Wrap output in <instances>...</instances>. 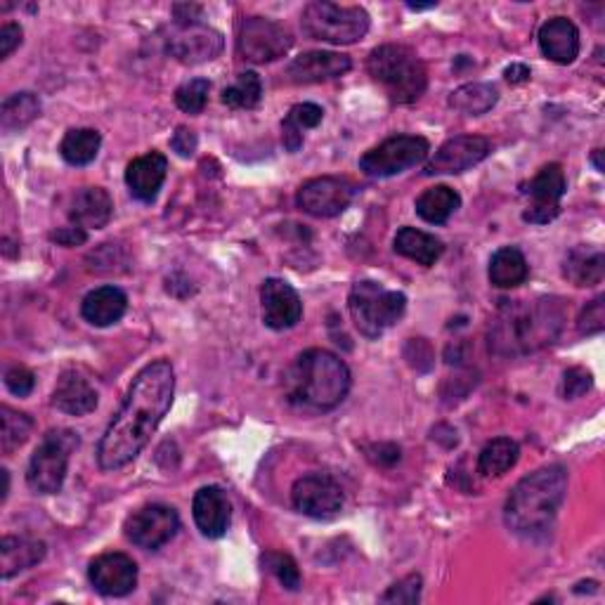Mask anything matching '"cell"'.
<instances>
[{
  "instance_id": "cell-1",
  "label": "cell",
  "mask_w": 605,
  "mask_h": 605,
  "mask_svg": "<svg viewBox=\"0 0 605 605\" xmlns=\"http://www.w3.org/2000/svg\"><path fill=\"white\" fill-rule=\"evenodd\" d=\"M173 395L176 371L168 360H157L139 371L98 445L102 471L123 469L137 459L173 405Z\"/></svg>"
},
{
  "instance_id": "cell-2",
  "label": "cell",
  "mask_w": 605,
  "mask_h": 605,
  "mask_svg": "<svg viewBox=\"0 0 605 605\" xmlns=\"http://www.w3.org/2000/svg\"><path fill=\"white\" fill-rule=\"evenodd\" d=\"M565 307L558 299L514 301L500 310L490 327V350L500 358H520L551 346L561 336Z\"/></svg>"
},
{
  "instance_id": "cell-3",
  "label": "cell",
  "mask_w": 605,
  "mask_h": 605,
  "mask_svg": "<svg viewBox=\"0 0 605 605\" xmlns=\"http://www.w3.org/2000/svg\"><path fill=\"white\" fill-rule=\"evenodd\" d=\"M350 383V369L338 355L324 348H310L287 369L284 397L301 412L324 414L346 400Z\"/></svg>"
},
{
  "instance_id": "cell-4",
  "label": "cell",
  "mask_w": 605,
  "mask_h": 605,
  "mask_svg": "<svg viewBox=\"0 0 605 605\" xmlns=\"http://www.w3.org/2000/svg\"><path fill=\"white\" fill-rule=\"evenodd\" d=\"M565 492L568 471L561 463H551V467L525 475L511 490L504 504V520L508 530L520 537L547 535L565 502Z\"/></svg>"
},
{
  "instance_id": "cell-5",
  "label": "cell",
  "mask_w": 605,
  "mask_h": 605,
  "mask_svg": "<svg viewBox=\"0 0 605 605\" xmlns=\"http://www.w3.org/2000/svg\"><path fill=\"white\" fill-rule=\"evenodd\" d=\"M367 71L395 104H412L426 92L428 71L407 45H379L367 59Z\"/></svg>"
},
{
  "instance_id": "cell-6",
  "label": "cell",
  "mask_w": 605,
  "mask_h": 605,
  "mask_svg": "<svg viewBox=\"0 0 605 605\" xmlns=\"http://www.w3.org/2000/svg\"><path fill=\"white\" fill-rule=\"evenodd\" d=\"M348 307L358 332L365 338L374 340L402 320L407 310V299L405 293L385 289L379 282H371V279H362L350 289Z\"/></svg>"
},
{
  "instance_id": "cell-7",
  "label": "cell",
  "mask_w": 605,
  "mask_h": 605,
  "mask_svg": "<svg viewBox=\"0 0 605 605\" xmlns=\"http://www.w3.org/2000/svg\"><path fill=\"white\" fill-rule=\"evenodd\" d=\"M301 29L310 41L352 45L367 36L369 12L360 5H336L313 0L301 14Z\"/></svg>"
},
{
  "instance_id": "cell-8",
  "label": "cell",
  "mask_w": 605,
  "mask_h": 605,
  "mask_svg": "<svg viewBox=\"0 0 605 605\" xmlns=\"http://www.w3.org/2000/svg\"><path fill=\"white\" fill-rule=\"evenodd\" d=\"M81 445L79 433L55 428L43 436L26 469V485L38 494H57L65 485L71 452Z\"/></svg>"
},
{
  "instance_id": "cell-9",
  "label": "cell",
  "mask_w": 605,
  "mask_h": 605,
  "mask_svg": "<svg viewBox=\"0 0 605 605\" xmlns=\"http://www.w3.org/2000/svg\"><path fill=\"white\" fill-rule=\"evenodd\" d=\"M428 152L430 145L422 135H393L365 154L360 159V170L369 178H393L424 164Z\"/></svg>"
},
{
  "instance_id": "cell-10",
  "label": "cell",
  "mask_w": 605,
  "mask_h": 605,
  "mask_svg": "<svg viewBox=\"0 0 605 605\" xmlns=\"http://www.w3.org/2000/svg\"><path fill=\"white\" fill-rule=\"evenodd\" d=\"M293 45L289 31L266 18H248L242 22L237 34V53L251 65H270L284 57Z\"/></svg>"
},
{
  "instance_id": "cell-11",
  "label": "cell",
  "mask_w": 605,
  "mask_h": 605,
  "mask_svg": "<svg viewBox=\"0 0 605 605\" xmlns=\"http://www.w3.org/2000/svg\"><path fill=\"white\" fill-rule=\"evenodd\" d=\"M123 530H126V537L135 547L145 551H159L178 535L180 516L173 506L147 504L128 516Z\"/></svg>"
},
{
  "instance_id": "cell-12",
  "label": "cell",
  "mask_w": 605,
  "mask_h": 605,
  "mask_svg": "<svg viewBox=\"0 0 605 605\" xmlns=\"http://www.w3.org/2000/svg\"><path fill=\"white\" fill-rule=\"evenodd\" d=\"M225 48L221 31L211 29L204 22L176 24L166 38V51L182 65H204L219 57Z\"/></svg>"
},
{
  "instance_id": "cell-13",
  "label": "cell",
  "mask_w": 605,
  "mask_h": 605,
  "mask_svg": "<svg viewBox=\"0 0 605 605\" xmlns=\"http://www.w3.org/2000/svg\"><path fill=\"white\" fill-rule=\"evenodd\" d=\"M291 504L307 518H334L344 508V490L327 473H307L293 483Z\"/></svg>"
},
{
  "instance_id": "cell-14",
  "label": "cell",
  "mask_w": 605,
  "mask_h": 605,
  "mask_svg": "<svg viewBox=\"0 0 605 605\" xmlns=\"http://www.w3.org/2000/svg\"><path fill=\"white\" fill-rule=\"evenodd\" d=\"M568 190L561 164H547L527 184L525 194L530 197V206L525 209L523 221L533 225H549L561 213V199Z\"/></svg>"
},
{
  "instance_id": "cell-15",
  "label": "cell",
  "mask_w": 605,
  "mask_h": 605,
  "mask_svg": "<svg viewBox=\"0 0 605 605\" xmlns=\"http://www.w3.org/2000/svg\"><path fill=\"white\" fill-rule=\"evenodd\" d=\"M492 152V143L483 135H457L438 147L433 159L426 164L424 176H457L467 173L480 161H485Z\"/></svg>"
},
{
  "instance_id": "cell-16",
  "label": "cell",
  "mask_w": 605,
  "mask_h": 605,
  "mask_svg": "<svg viewBox=\"0 0 605 605\" xmlns=\"http://www.w3.org/2000/svg\"><path fill=\"white\" fill-rule=\"evenodd\" d=\"M352 194L355 188L348 180L322 176L303 184L296 194V204L303 213L313 215V219H336V215L350 206Z\"/></svg>"
},
{
  "instance_id": "cell-17",
  "label": "cell",
  "mask_w": 605,
  "mask_h": 605,
  "mask_svg": "<svg viewBox=\"0 0 605 605\" xmlns=\"http://www.w3.org/2000/svg\"><path fill=\"white\" fill-rule=\"evenodd\" d=\"M88 580L107 598L128 596L137 586V565L126 553H102L90 563Z\"/></svg>"
},
{
  "instance_id": "cell-18",
  "label": "cell",
  "mask_w": 605,
  "mask_h": 605,
  "mask_svg": "<svg viewBox=\"0 0 605 605\" xmlns=\"http://www.w3.org/2000/svg\"><path fill=\"white\" fill-rule=\"evenodd\" d=\"M262 322L275 332L293 329L303 317V303L299 291L284 279H266L260 287Z\"/></svg>"
},
{
  "instance_id": "cell-19",
  "label": "cell",
  "mask_w": 605,
  "mask_h": 605,
  "mask_svg": "<svg viewBox=\"0 0 605 605\" xmlns=\"http://www.w3.org/2000/svg\"><path fill=\"white\" fill-rule=\"evenodd\" d=\"M352 67L348 55L329 53V51H313L303 53L287 67V79L296 86L322 83L346 76Z\"/></svg>"
},
{
  "instance_id": "cell-20",
  "label": "cell",
  "mask_w": 605,
  "mask_h": 605,
  "mask_svg": "<svg viewBox=\"0 0 605 605\" xmlns=\"http://www.w3.org/2000/svg\"><path fill=\"white\" fill-rule=\"evenodd\" d=\"M192 516L201 535L209 539H221L229 530L232 523V504L227 494L215 485L201 488L194 494Z\"/></svg>"
},
{
  "instance_id": "cell-21",
  "label": "cell",
  "mask_w": 605,
  "mask_h": 605,
  "mask_svg": "<svg viewBox=\"0 0 605 605\" xmlns=\"http://www.w3.org/2000/svg\"><path fill=\"white\" fill-rule=\"evenodd\" d=\"M168 173V159L161 152H147L143 157H137L126 168V184L131 190V197L143 201V204H152L159 197V190L164 188V180Z\"/></svg>"
},
{
  "instance_id": "cell-22",
  "label": "cell",
  "mask_w": 605,
  "mask_h": 605,
  "mask_svg": "<svg viewBox=\"0 0 605 605\" xmlns=\"http://www.w3.org/2000/svg\"><path fill=\"white\" fill-rule=\"evenodd\" d=\"M53 407L69 416H86L98 407V391L76 369L65 371L53 391Z\"/></svg>"
},
{
  "instance_id": "cell-23",
  "label": "cell",
  "mask_w": 605,
  "mask_h": 605,
  "mask_svg": "<svg viewBox=\"0 0 605 605\" xmlns=\"http://www.w3.org/2000/svg\"><path fill=\"white\" fill-rule=\"evenodd\" d=\"M539 48L556 65H572L580 55V31L568 18H553L539 29Z\"/></svg>"
},
{
  "instance_id": "cell-24",
  "label": "cell",
  "mask_w": 605,
  "mask_h": 605,
  "mask_svg": "<svg viewBox=\"0 0 605 605\" xmlns=\"http://www.w3.org/2000/svg\"><path fill=\"white\" fill-rule=\"evenodd\" d=\"M45 558V545L41 539L26 535H8L0 541V575L10 580L20 572L38 565Z\"/></svg>"
},
{
  "instance_id": "cell-25",
  "label": "cell",
  "mask_w": 605,
  "mask_h": 605,
  "mask_svg": "<svg viewBox=\"0 0 605 605\" xmlns=\"http://www.w3.org/2000/svg\"><path fill=\"white\" fill-rule=\"evenodd\" d=\"M128 310V296L119 287H100L81 303V315L92 327H112Z\"/></svg>"
},
{
  "instance_id": "cell-26",
  "label": "cell",
  "mask_w": 605,
  "mask_h": 605,
  "mask_svg": "<svg viewBox=\"0 0 605 605\" xmlns=\"http://www.w3.org/2000/svg\"><path fill=\"white\" fill-rule=\"evenodd\" d=\"M114 215V201L110 192L102 188H83L76 192L69 219L74 225L83 229H102Z\"/></svg>"
},
{
  "instance_id": "cell-27",
  "label": "cell",
  "mask_w": 605,
  "mask_h": 605,
  "mask_svg": "<svg viewBox=\"0 0 605 605\" xmlns=\"http://www.w3.org/2000/svg\"><path fill=\"white\" fill-rule=\"evenodd\" d=\"M563 277L575 287H596L605 277V256L596 246H575L565 256Z\"/></svg>"
},
{
  "instance_id": "cell-28",
  "label": "cell",
  "mask_w": 605,
  "mask_h": 605,
  "mask_svg": "<svg viewBox=\"0 0 605 605\" xmlns=\"http://www.w3.org/2000/svg\"><path fill=\"white\" fill-rule=\"evenodd\" d=\"M393 248L395 254L405 256L424 268L436 266L445 254V244L436 235H428V232L416 227H402L393 239Z\"/></svg>"
},
{
  "instance_id": "cell-29",
  "label": "cell",
  "mask_w": 605,
  "mask_h": 605,
  "mask_svg": "<svg viewBox=\"0 0 605 605\" xmlns=\"http://www.w3.org/2000/svg\"><path fill=\"white\" fill-rule=\"evenodd\" d=\"M527 275H530V266L516 246L500 248L490 260L488 277L496 289H516L525 282Z\"/></svg>"
},
{
  "instance_id": "cell-30",
  "label": "cell",
  "mask_w": 605,
  "mask_h": 605,
  "mask_svg": "<svg viewBox=\"0 0 605 605\" xmlns=\"http://www.w3.org/2000/svg\"><path fill=\"white\" fill-rule=\"evenodd\" d=\"M461 206V197L447 188V184H436L416 199V215L430 225H445L452 213Z\"/></svg>"
},
{
  "instance_id": "cell-31",
  "label": "cell",
  "mask_w": 605,
  "mask_h": 605,
  "mask_svg": "<svg viewBox=\"0 0 605 605\" xmlns=\"http://www.w3.org/2000/svg\"><path fill=\"white\" fill-rule=\"evenodd\" d=\"M324 119V110L315 102H303L291 107L287 119L282 121V143L287 152H299L303 147L305 131L317 128Z\"/></svg>"
},
{
  "instance_id": "cell-32",
  "label": "cell",
  "mask_w": 605,
  "mask_h": 605,
  "mask_svg": "<svg viewBox=\"0 0 605 605\" xmlns=\"http://www.w3.org/2000/svg\"><path fill=\"white\" fill-rule=\"evenodd\" d=\"M41 116V100L36 92H14L0 107V128L3 133H20Z\"/></svg>"
},
{
  "instance_id": "cell-33",
  "label": "cell",
  "mask_w": 605,
  "mask_h": 605,
  "mask_svg": "<svg viewBox=\"0 0 605 605\" xmlns=\"http://www.w3.org/2000/svg\"><path fill=\"white\" fill-rule=\"evenodd\" d=\"M520 459V447L511 438H494L490 440L483 452L478 455V473L485 478H502L516 467Z\"/></svg>"
},
{
  "instance_id": "cell-34",
  "label": "cell",
  "mask_w": 605,
  "mask_h": 605,
  "mask_svg": "<svg viewBox=\"0 0 605 605\" xmlns=\"http://www.w3.org/2000/svg\"><path fill=\"white\" fill-rule=\"evenodd\" d=\"M496 100H500V90L492 83H467L449 96V107L459 114L483 116L492 110Z\"/></svg>"
},
{
  "instance_id": "cell-35",
  "label": "cell",
  "mask_w": 605,
  "mask_h": 605,
  "mask_svg": "<svg viewBox=\"0 0 605 605\" xmlns=\"http://www.w3.org/2000/svg\"><path fill=\"white\" fill-rule=\"evenodd\" d=\"M102 147V135L92 128H74L65 135L59 154L69 166H88L98 159Z\"/></svg>"
},
{
  "instance_id": "cell-36",
  "label": "cell",
  "mask_w": 605,
  "mask_h": 605,
  "mask_svg": "<svg viewBox=\"0 0 605 605\" xmlns=\"http://www.w3.org/2000/svg\"><path fill=\"white\" fill-rule=\"evenodd\" d=\"M0 418H3V433H0V449H3L5 457H10L14 452V449H20L29 440L31 430H34V422H31L29 414L12 410L8 405H3V410H0Z\"/></svg>"
},
{
  "instance_id": "cell-37",
  "label": "cell",
  "mask_w": 605,
  "mask_h": 605,
  "mask_svg": "<svg viewBox=\"0 0 605 605\" xmlns=\"http://www.w3.org/2000/svg\"><path fill=\"white\" fill-rule=\"evenodd\" d=\"M262 98V83L256 71H244L237 81L223 90V104L229 110H254Z\"/></svg>"
},
{
  "instance_id": "cell-38",
  "label": "cell",
  "mask_w": 605,
  "mask_h": 605,
  "mask_svg": "<svg viewBox=\"0 0 605 605\" xmlns=\"http://www.w3.org/2000/svg\"><path fill=\"white\" fill-rule=\"evenodd\" d=\"M262 565H266L272 575L277 578V582L282 584L289 592H299L303 580H301V570L296 565V561L289 553H279V551H268L262 556Z\"/></svg>"
},
{
  "instance_id": "cell-39",
  "label": "cell",
  "mask_w": 605,
  "mask_h": 605,
  "mask_svg": "<svg viewBox=\"0 0 605 605\" xmlns=\"http://www.w3.org/2000/svg\"><path fill=\"white\" fill-rule=\"evenodd\" d=\"M209 92H211V81L209 79H192L188 83H182L176 90V104L178 110L184 114H201L209 102Z\"/></svg>"
},
{
  "instance_id": "cell-40",
  "label": "cell",
  "mask_w": 605,
  "mask_h": 605,
  "mask_svg": "<svg viewBox=\"0 0 605 605\" xmlns=\"http://www.w3.org/2000/svg\"><path fill=\"white\" fill-rule=\"evenodd\" d=\"M422 575H407L405 580L395 582L388 592L381 596L383 603H407L414 605L422 601Z\"/></svg>"
},
{
  "instance_id": "cell-41",
  "label": "cell",
  "mask_w": 605,
  "mask_h": 605,
  "mask_svg": "<svg viewBox=\"0 0 605 605\" xmlns=\"http://www.w3.org/2000/svg\"><path fill=\"white\" fill-rule=\"evenodd\" d=\"M578 329L582 336H596L605 329V296L589 303L578 320Z\"/></svg>"
},
{
  "instance_id": "cell-42",
  "label": "cell",
  "mask_w": 605,
  "mask_h": 605,
  "mask_svg": "<svg viewBox=\"0 0 605 605\" xmlns=\"http://www.w3.org/2000/svg\"><path fill=\"white\" fill-rule=\"evenodd\" d=\"M592 385H594V379L586 369L572 367L565 371V377H563V395L568 400H575V397L584 395L586 391H592Z\"/></svg>"
},
{
  "instance_id": "cell-43",
  "label": "cell",
  "mask_w": 605,
  "mask_h": 605,
  "mask_svg": "<svg viewBox=\"0 0 605 605\" xmlns=\"http://www.w3.org/2000/svg\"><path fill=\"white\" fill-rule=\"evenodd\" d=\"M5 385L12 395L26 397V395H31V391H34L36 379L26 367H10L5 371Z\"/></svg>"
},
{
  "instance_id": "cell-44",
  "label": "cell",
  "mask_w": 605,
  "mask_h": 605,
  "mask_svg": "<svg viewBox=\"0 0 605 605\" xmlns=\"http://www.w3.org/2000/svg\"><path fill=\"white\" fill-rule=\"evenodd\" d=\"M170 147H173V152L178 154V157L182 159H190L192 154L197 152V135L194 131H190L188 126H178L173 137H170Z\"/></svg>"
},
{
  "instance_id": "cell-45",
  "label": "cell",
  "mask_w": 605,
  "mask_h": 605,
  "mask_svg": "<svg viewBox=\"0 0 605 605\" xmlns=\"http://www.w3.org/2000/svg\"><path fill=\"white\" fill-rule=\"evenodd\" d=\"M22 36L24 31L20 24H3V29H0V59H8L14 51L20 48L22 43Z\"/></svg>"
},
{
  "instance_id": "cell-46",
  "label": "cell",
  "mask_w": 605,
  "mask_h": 605,
  "mask_svg": "<svg viewBox=\"0 0 605 605\" xmlns=\"http://www.w3.org/2000/svg\"><path fill=\"white\" fill-rule=\"evenodd\" d=\"M51 239L57 242V244H61V246H79V244H83L88 239V235H86L83 227L71 225V227H59L57 232H53Z\"/></svg>"
},
{
  "instance_id": "cell-47",
  "label": "cell",
  "mask_w": 605,
  "mask_h": 605,
  "mask_svg": "<svg viewBox=\"0 0 605 605\" xmlns=\"http://www.w3.org/2000/svg\"><path fill=\"white\" fill-rule=\"evenodd\" d=\"M371 449L379 452V457L374 461L381 463V467H393V463L400 461V447H395V445H374Z\"/></svg>"
},
{
  "instance_id": "cell-48",
  "label": "cell",
  "mask_w": 605,
  "mask_h": 605,
  "mask_svg": "<svg viewBox=\"0 0 605 605\" xmlns=\"http://www.w3.org/2000/svg\"><path fill=\"white\" fill-rule=\"evenodd\" d=\"M504 76L508 83H525V81H530V69H527L525 65H511L504 71Z\"/></svg>"
},
{
  "instance_id": "cell-49",
  "label": "cell",
  "mask_w": 605,
  "mask_h": 605,
  "mask_svg": "<svg viewBox=\"0 0 605 605\" xmlns=\"http://www.w3.org/2000/svg\"><path fill=\"white\" fill-rule=\"evenodd\" d=\"M594 164H596V168H598V173H603L605 168H603V161H601V149L594 152Z\"/></svg>"
}]
</instances>
